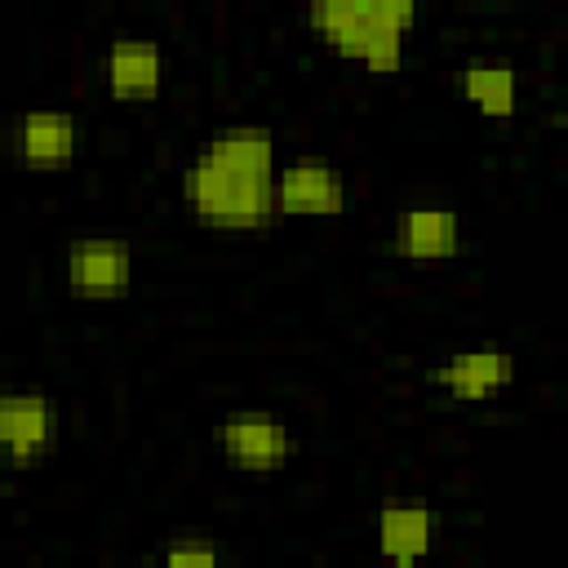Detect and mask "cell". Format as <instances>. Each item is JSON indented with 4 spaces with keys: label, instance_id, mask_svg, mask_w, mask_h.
I'll use <instances>...</instances> for the list:
<instances>
[{
    "label": "cell",
    "instance_id": "5",
    "mask_svg": "<svg viewBox=\"0 0 568 568\" xmlns=\"http://www.w3.org/2000/svg\"><path fill=\"white\" fill-rule=\"evenodd\" d=\"M519 364L510 355V346L501 342H479V346H466L457 355H448L439 368H430V382L448 395V399H462V404H479L497 390H506L515 382Z\"/></svg>",
    "mask_w": 568,
    "mask_h": 568
},
{
    "label": "cell",
    "instance_id": "10",
    "mask_svg": "<svg viewBox=\"0 0 568 568\" xmlns=\"http://www.w3.org/2000/svg\"><path fill=\"white\" fill-rule=\"evenodd\" d=\"M439 537V519L426 506H382L377 510V550L390 568H417Z\"/></svg>",
    "mask_w": 568,
    "mask_h": 568
},
{
    "label": "cell",
    "instance_id": "2",
    "mask_svg": "<svg viewBox=\"0 0 568 568\" xmlns=\"http://www.w3.org/2000/svg\"><path fill=\"white\" fill-rule=\"evenodd\" d=\"M417 22L413 0H315L306 4V27L351 62L377 75L399 71L408 27Z\"/></svg>",
    "mask_w": 568,
    "mask_h": 568
},
{
    "label": "cell",
    "instance_id": "1",
    "mask_svg": "<svg viewBox=\"0 0 568 568\" xmlns=\"http://www.w3.org/2000/svg\"><path fill=\"white\" fill-rule=\"evenodd\" d=\"M182 200L195 222L217 231H262L275 222V133L231 124L213 133L182 173Z\"/></svg>",
    "mask_w": 568,
    "mask_h": 568
},
{
    "label": "cell",
    "instance_id": "12",
    "mask_svg": "<svg viewBox=\"0 0 568 568\" xmlns=\"http://www.w3.org/2000/svg\"><path fill=\"white\" fill-rule=\"evenodd\" d=\"M462 98L488 115V120H510L515 115V102H519V80H515V67L506 58H470L462 67Z\"/></svg>",
    "mask_w": 568,
    "mask_h": 568
},
{
    "label": "cell",
    "instance_id": "9",
    "mask_svg": "<svg viewBox=\"0 0 568 568\" xmlns=\"http://www.w3.org/2000/svg\"><path fill=\"white\" fill-rule=\"evenodd\" d=\"M395 253L408 262H444L462 253V217L448 204H408L395 217Z\"/></svg>",
    "mask_w": 568,
    "mask_h": 568
},
{
    "label": "cell",
    "instance_id": "11",
    "mask_svg": "<svg viewBox=\"0 0 568 568\" xmlns=\"http://www.w3.org/2000/svg\"><path fill=\"white\" fill-rule=\"evenodd\" d=\"M102 75H106V89L115 98H155L160 80H164V53H160L155 40L120 36V40L106 44Z\"/></svg>",
    "mask_w": 568,
    "mask_h": 568
},
{
    "label": "cell",
    "instance_id": "8",
    "mask_svg": "<svg viewBox=\"0 0 568 568\" xmlns=\"http://www.w3.org/2000/svg\"><path fill=\"white\" fill-rule=\"evenodd\" d=\"M13 151L27 169H62L80 151V120L53 106L22 111L13 124Z\"/></svg>",
    "mask_w": 568,
    "mask_h": 568
},
{
    "label": "cell",
    "instance_id": "7",
    "mask_svg": "<svg viewBox=\"0 0 568 568\" xmlns=\"http://www.w3.org/2000/svg\"><path fill=\"white\" fill-rule=\"evenodd\" d=\"M58 439V404L44 390L0 395V448L13 466H31Z\"/></svg>",
    "mask_w": 568,
    "mask_h": 568
},
{
    "label": "cell",
    "instance_id": "13",
    "mask_svg": "<svg viewBox=\"0 0 568 568\" xmlns=\"http://www.w3.org/2000/svg\"><path fill=\"white\" fill-rule=\"evenodd\" d=\"M160 568H222V555L209 541H173L164 550Z\"/></svg>",
    "mask_w": 568,
    "mask_h": 568
},
{
    "label": "cell",
    "instance_id": "4",
    "mask_svg": "<svg viewBox=\"0 0 568 568\" xmlns=\"http://www.w3.org/2000/svg\"><path fill=\"white\" fill-rule=\"evenodd\" d=\"M133 284V248L120 235H84L67 248V288L89 302H115Z\"/></svg>",
    "mask_w": 568,
    "mask_h": 568
},
{
    "label": "cell",
    "instance_id": "6",
    "mask_svg": "<svg viewBox=\"0 0 568 568\" xmlns=\"http://www.w3.org/2000/svg\"><path fill=\"white\" fill-rule=\"evenodd\" d=\"M346 204V178L315 155L275 169V213L293 217H337Z\"/></svg>",
    "mask_w": 568,
    "mask_h": 568
},
{
    "label": "cell",
    "instance_id": "3",
    "mask_svg": "<svg viewBox=\"0 0 568 568\" xmlns=\"http://www.w3.org/2000/svg\"><path fill=\"white\" fill-rule=\"evenodd\" d=\"M222 453L235 470H248V475H266V470H280L293 462L297 453V435L284 417L266 413V408H235L222 417Z\"/></svg>",
    "mask_w": 568,
    "mask_h": 568
}]
</instances>
